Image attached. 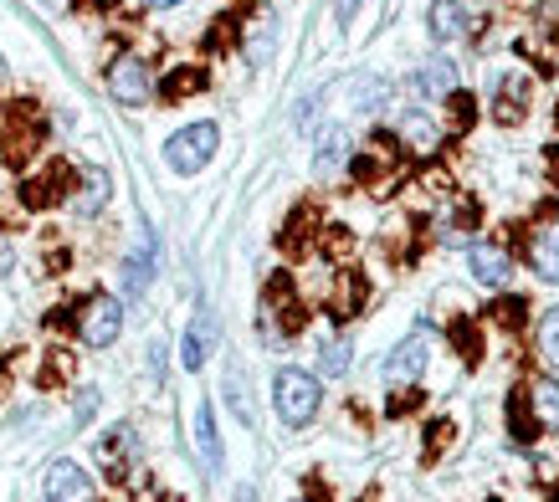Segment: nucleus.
Here are the masks:
<instances>
[{
    "mask_svg": "<svg viewBox=\"0 0 559 502\" xmlns=\"http://www.w3.org/2000/svg\"><path fill=\"white\" fill-rule=\"evenodd\" d=\"M272 405H277V420L283 426H308V420L319 416V405H323V390L319 380L308 374V369H277L272 374Z\"/></svg>",
    "mask_w": 559,
    "mask_h": 502,
    "instance_id": "f257e3e1",
    "label": "nucleus"
},
{
    "mask_svg": "<svg viewBox=\"0 0 559 502\" xmlns=\"http://www.w3.org/2000/svg\"><path fill=\"white\" fill-rule=\"evenodd\" d=\"M216 144H221L216 123H190V129L170 134V144H165V165H170L175 175H201V169L211 165Z\"/></svg>",
    "mask_w": 559,
    "mask_h": 502,
    "instance_id": "f03ea898",
    "label": "nucleus"
},
{
    "mask_svg": "<svg viewBox=\"0 0 559 502\" xmlns=\"http://www.w3.org/2000/svg\"><path fill=\"white\" fill-rule=\"evenodd\" d=\"M83 344L87 349H108L114 338L123 334V302L119 298H108V292H98V298H87L83 302Z\"/></svg>",
    "mask_w": 559,
    "mask_h": 502,
    "instance_id": "7ed1b4c3",
    "label": "nucleus"
},
{
    "mask_svg": "<svg viewBox=\"0 0 559 502\" xmlns=\"http://www.w3.org/2000/svg\"><path fill=\"white\" fill-rule=\"evenodd\" d=\"M426 359H431V338H406V344H395L390 349V359H385V385H411V380H421L426 374Z\"/></svg>",
    "mask_w": 559,
    "mask_h": 502,
    "instance_id": "20e7f679",
    "label": "nucleus"
},
{
    "mask_svg": "<svg viewBox=\"0 0 559 502\" xmlns=\"http://www.w3.org/2000/svg\"><path fill=\"white\" fill-rule=\"evenodd\" d=\"M108 93H114L119 103H144L154 93L150 68H144L139 57H119V62L108 68Z\"/></svg>",
    "mask_w": 559,
    "mask_h": 502,
    "instance_id": "39448f33",
    "label": "nucleus"
},
{
    "mask_svg": "<svg viewBox=\"0 0 559 502\" xmlns=\"http://www.w3.org/2000/svg\"><path fill=\"white\" fill-rule=\"evenodd\" d=\"M467 267H473V277L483 287H509L513 283V256L503 247H492V241H473Z\"/></svg>",
    "mask_w": 559,
    "mask_h": 502,
    "instance_id": "423d86ee",
    "label": "nucleus"
},
{
    "mask_svg": "<svg viewBox=\"0 0 559 502\" xmlns=\"http://www.w3.org/2000/svg\"><path fill=\"white\" fill-rule=\"evenodd\" d=\"M211 349H216V319H211V313L201 308V313L190 319V328H186V344H180V364L195 374V369H205Z\"/></svg>",
    "mask_w": 559,
    "mask_h": 502,
    "instance_id": "0eeeda50",
    "label": "nucleus"
},
{
    "mask_svg": "<svg viewBox=\"0 0 559 502\" xmlns=\"http://www.w3.org/2000/svg\"><path fill=\"white\" fill-rule=\"evenodd\" d=\"M41 492L47 498H93V477L78 462H51L41 477Z\"/></svg>",
    "mask_w": 559,
    "mask_h": 502,
    "instance_id": "6e6552de",
    "label": "nucleus"
},
{
    "mask_svg": "<svg viewBox=\"0 0 559 502\" xmlns=\"http://www.w3.org/2000/svg\"><path fill=\"white\" fill-rule=\"evenodd\" d=\"M457 87H462L457 62H447V57H437V62H426V68L416 72V93H421V98H431V103L457 98Z\"/></svg>",
    "mask_w": 559,
    "mask_h": 502,
    "instance_id": "1a4fd4ad",
    "label": "nucleus"
},
{
    "mask_svg": "<svg viewBox=\"0 0 559 502\" xmlns=\"http://www.w3.org/2000/svg\"><path fill=\"white\" fill-rule=\"evenodd\" d=\"M426 26L437 41H457L467 32V11H462L457 0H431V11H426Z\"/></svg>",
    "mask_w": 559,
    "mask_h": 502,
    "instance_id": "9d476101",
    "label": "nucleus"
},
{
    "mask_svg": "<svg viewBox=\"0 0 559 502\" xmlns=\"http://www.w3.org/2000/svg\"><path fill=\"white\" fill-rule=\"evenodd\" d=\"M195 452H201V462L211 471L221 467V441H216V410H211V401L195 405Z\"/></svg>",
    "mask_w": 559,
    "mask_h": 502,
    "instance_id": "9b49d317",
    "label": "nucleus"
},
{
    "mask_svg": "<svg viewBox=\"0 0 559 502\" xmlns=\"http://www.w3.org/2000/svg\"><path fill=\"white\" fill-rule=\"evenodd\" d=\"M524 108H528V77L513 72V77H503V87H498V123H519Z\"/></svg>",
    "mask_w": 559,
    "mask_h": 502,
    "instance_id": "f8f14e48",
    "label": "nucleus"
},
{
    "mask_svg": "<svg viewBox=\"0 0 559 502\" xmlns=\"http://www.w3.org/2000/svg\"><path fill=\"white\" fill-rule=\"evenodd\" d=\"M355 364V344L349 338H323L319 344V374L323 380H344Z\"/></svg>",
    "mask_w": 559,
    "mask_h": 502,
    "instance_id": "ddd939ff",
    "label": "nucleus"
},
{
    "mask_svg": "<svg viewBox=\"0 0 559 502\" xmlns=\"http://www.w3.org/2000/svg\"><path fill=\"white\" fill-rule=\"evenodd\" d=\"M528 262H534V272H539L544 283H559V226H549V231L534 236V251H528Z\"/></svg>",
    "mask_w": 559,
    "mask_h": 502,
    "instance_id": "4468645a",
    "label": "nucleus"
},
{
    "mask_svg": "<svg viewBox=\"0 0 559 502\" xmlns=\"http://www.w3.org/2000/svg\"><path fill=\"white\" fill-rule=\"evenodd\" d=\"M150 272H154V241L144 236V241H139V251L123 262V287H129V298H139V292L150 287Z\"/></svg>",
    "mask_w": 559,
    "mask_h": 502,
    "instance_id": "2eb2a0df",
    "label": "nucleus"
},
{
    "mask_svg": "<svg viewBox=\"0 0 559 502\" xmlns=\"http://www.w3.org/2000/svg\"><path fill=\"white\" fill-rule=\"evenodd\" d=\"M401 134H406L411 150H421V154H431V150H437V139H441V134H437V118L421 113V108L401 118Z\"/></svg>",
    "mask_w": 559,
    "mask_h": 502,
    "instance_id": "dca6fc26",
    "label": "nucleus"
},
{
    "mask_svg": "<svg viewBox=\"0 0 559 502\" xmlns=\"http://www.w3.org/2000/svg\"><path fill=\"white\" fill-rule=\"evenodd\" d=\"M528 405H534V420H539L544 431H559V385L555 380H539L534 395H528Z\"/></svg>",
    "mask_w": 559,
    "mask_h": 502,
    "instance_id": "f3484780",
    "label": "nucleus"
},
{
    "mask_svg": "<svg viewBox=\"0 0 559 502\" xmlns=\"http://www.w3.org/2000/svg\"><path fill=\"white\" fill-rule=\"evenodd\" d=\"M340 165H349V134L344 129H329L319 139V175H334Z\"/></svg>",
    "mask_w": 559,
    "mask_h": 502,
    "instance_id": "a211bd4d",
    "label": "nucleus"
},
{
    "mask_svg": "<svg viewBox=\"0 0 559 502\" xmlns=\"http://www.w3.org/2000/svg\"><path fill=\"white\" fill-rule=\"evenodd\" d=\"M226 401H231V416L241 426H252V395H247V380H241V364H226Z\"/></svg>",
    "mask_w": 559,
    "mask_h": 502,
    "instance_id": "6ab92c4d",
    "label": "nucleus"
},
{
    "mask_svg": "<svg viewBox=\"0 0 559 502\" xmlns=\"http://www.w3.org/2000/svg\"><path fill=\"white\" fill-rule=\"evenodd\" d=\"M134 452H139V446H134V426H114V431L98 441V456L108 462V467H119L123 456H134Z\"/></svg>",
    "mask_w": 559,
    "mask_h": 502,
    "instance_id": "aec40b11",
    "label": "nucleus"
},
{
    "mask_svg": "<svg viewBox=\"0 0 559 502\" xmlns=\"http://www.w3.org/2000/svg\"><path fill=\"white\" fill-rule=\"evenodd\" d=\"M103 205H108V175H103V169H87L83 195H78V211H83V216H98Z\"/></svg>",
    "mask_w": 559,
    "mask_h": 502,
    "instance_id": "412c9836",
    "label": "nucleus"
},
{
    "mask_svg": "<svg viewBox=\"0 0 559 502\" xmlns=\"http://www.w3.org/2000/svg\"><path fill=\"white\" fill-rule=\"evenodd\" d=\"M272 47H277V36H272V16H262L252 32H247V62H252V68H262V62L272 57Z\"/></svg>",
    "mask_w": 559,
    "mask_h": 502,
    "instance_id": "4be33fe9",
    "label": "nucleus"
},
{
    "mask_svg": "<svg viewBox=\"0 0 559 502\" xmlns=\"http://www.w3.org/2000/svg\"><path fill=\"white\" fill-rule=\"evenodd\" d=\"M539 354L549 369H559V308H549L539 319Z\"/></svg>",
    "mask_w": 559,
    "mask_h": 502,
    "instance_id": "5701e85b",
    "label": "nucleus"
},
{
    "mask_svg": "<svg viewBox=\"0 0 559 502\" xmlns=\"http://www.w3.org/2000/svg\"><path fill=\"white\" fill-rule=\"evenodd\" d=\"M492 319L509 323V328H519V323H524V298H503L498 308H492Z\"/></svg>",
    "mask_w": 559,
    "mask_h": 502,
    "instance_id": "b1692460",
    "label": "nucleus"
},
{
    "mask_svg": "<svg viewBox=\"0 0 559 502\" xmlns=\"http://www.w3.org/2000/svg\"><path fill=\"white\" fill-rule=\"evenodd\" d=\"M355 11H359V0H334V21H340L344 32H349V21H355Z\"/></svg>",
    "mask_w": 559,
    "mask_h": 502,
    "instance_id": "393cba45",
    "label": "nucleus"
},
{
    "mask_svg": "<svg viewBox=\"0 0 559 502\" xmlns=\"http://www.w3.org/2000/svg\"><path fill=\"white\" fill-rule=\"evenodd\" d=\"M93 410H98V390H83V395H78V420H87Z\"/></svg>",
    "mask_w": 559,
    "mask_h": 502,
    "instance_id": "a878e982",
    "label": "nucleus"
},
{
    "mask_svg": "<svg viewBox=\"0 0 559 502\" xmlns=\"http://www.w3.org/2000/svg\"><path fill=\"white\" fill-rule=\"evenodd\" d=\"M457 349H462V354H477V334H467L462 323H457Z\"/></svg>",
    "mask_w": 559,
    "mask_h": 502,
    "instance_id": "bb28decb",
    "label": "nucleus"
},
{
    "mask_svg": "<svg viewBox=\"0 0 559 502\" xmlns=\"http://www.w3.org/2000/svg\"><path fill=\"white\" fill-rule=\"evenodd\" d=\"M144 5H154V11H170V5H186V0H144Z\"/></svg>",
    "mask_w": 559,
    "mask_h": 502,
    "instance_id": "cd10ccee",
    "label": "nucleus"
}]
</instances>
